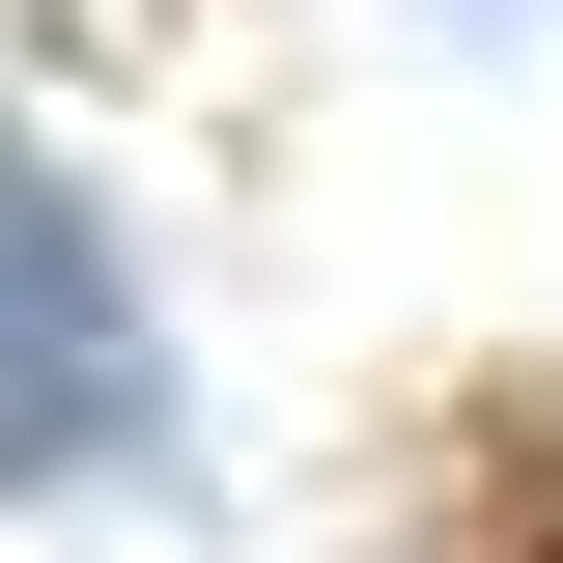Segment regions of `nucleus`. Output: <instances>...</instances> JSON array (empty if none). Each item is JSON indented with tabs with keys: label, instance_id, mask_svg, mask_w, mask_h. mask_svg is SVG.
Instances as JSON below:
<instances>
[{
	"label": "nucleus",
	"instance_id": "nucleus-1",
	"mask_svg": "<svg viewBox=\"0 0 563 563\" xmlns=\"http://www.w3.org/2000/svg\"><path fill=\"white\" fill-rule=\"evenodd\" d=\"M0 254H29V479H141V422H169V366H141L113 198H85V169H29V198H0Z\"/></svg>",
	"mask_w": 563,
	"mask_h": 563
}]
</instances>
